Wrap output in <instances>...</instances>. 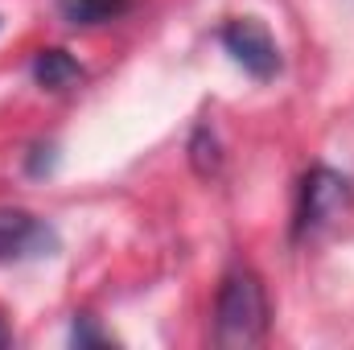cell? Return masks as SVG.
<instances>
[{"label":"cell","instance_id":"cell-1","mask_svg":"<svg viewBox=\"0 0 354 350\" xmlns=\"http://www.w3.org/2000/svg\"><path fill=\"white\" fill-rule=\"evenodd\" d=\"M268 334V293L264 280L248 268H235L218 284L214 301V342L218 347H256Z\"/></svg>","mask_w":354,"mask_h":350},{"label":"cell","instance_id":"cell-2","mask_svg":"<svg viewBox=\"0 0 354 350\" xmlns=\"http://www.w3.org/2000/svg\"><path fill=\"white\" fill-rule=\"evenodd\" d=\"M354 202L351 177L330 169V165H313L301 181V202H297V235H309L326 223H334L346 206Z\"/></svg>","mask_w":354,"mask_h":350},{"label":"cell","instance_id":"cell-3","mask_svg":"<svg viewBox=\"0 0 354 350\" xmlns=\"http://www.w3.org/2000/svg\"><path fill=\"white\" fill-rule=\"evenodd\" d=\"M218 37H223V46H227V54H231L252 79H272V75L280 71V50H276V42L268 37L264 25H256L252 17L227 21Z\"/></svg>","mask_w":354,"mask_h":350},{"label":"cell","instance_id":"cell-4","mask_svg":"<svg viewBox=\"0 0 354 350\" xmlns=\"http://www.w3.org/2000/svg\"><path fill=\"white\" fill-rule=\"evenodd\" d=\"M54 235L41 219H33L29 210H0V260H21V256H37L41 248H50Z\"/></svg>","mask_w":354,"mask_h":350},{"label":"cell","instance_id":"cell-5","mask_svg":"<svg viewBox=\"0 0 354 350\" xmlns=\"http://www.w3.org/2000/svg\"><path fill=\"white\" fill-rule=\"evenodd\" d=\"M136 0H58V12L66 25L75 29H91V25H107V21H120Z\"/></svg>","mask_w":354,"mask_h":350},{"label":"cell","instance_id":"cell-6","mask_svg":"<svg viewBox=\"0 0 354 350\" xmlns=\"http://www.w3.org/2000/svg\"><path fill=\"white\" fill-rule=\"evenodd\" d=\"M33 79H37V87H46V91H66L83 79V66H79L66 50H37V58H33Z\"/></svg>","mask_w":354,"mask_h":350},{"label":"cell","instance_id":"cell-7","mask_svg":"<svg viewBox=\"0 0 354 350\" xmlns=\"http://www.w3.org/2000/svg\"><path fill=\"white\" fill-rule=\"evenodd\" d=\"M189 165H194V174L198 177H214L223 169V153H218V136L202 124L198 132H194V140H189Z\"/></svg>","mask_w":354,"mask_h":350},{"label":"cell","instance_id":"cell-8","mask_svg":"<svg viewBox=\"0 0 354 350\" xmlns=\"http://www.w3.org/2000/svg\"><path fill=\"white\" fill-rule=\"evenodd\" d=\"M54 161H58V149H54V145H37V149H33V157L25 161V169H29L33 177H41V174H50V169H54Z\"/></svg>","mask_w":354,"mask_h":350},{"label":"cell","instance_id":"cell-9","mask_svg":"<svg viewBox=\"0 0 354 350\" xmlns=\"http://www.w3.org/2000/svg\"><path fill=\"white\" fill-rule=\"evenodd\" d=\"M71 338H75L79 347H103V334L91 326V317H75V330H71Z\"/></svg>","mask_w":354,"mask_h":350},{"label":"cell","instance_id":"cell-10","mask_svg":"<svg viewBox=\"0 0 354 350\" xmlns=\"http://www.w3.org/2000/svg\"><path fill=\"white\" fill-rule=\"evenodd\" d=\"M8 342H12V334H8V326L0 322V347H8Z\"/></svg>","mask_w":354,"mask_h":350}]
</instances>
